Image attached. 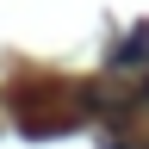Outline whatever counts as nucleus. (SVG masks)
Listing matches in <instances>:
<instances>
[{"label":"nucleus","instance_id":"1","mask_svg":"<svg viewBox=\"0 0 149 149\" xmlns=\"http://www.w3.org/2000/svg\"><path fill=\"white\" fill-rule=\"evenodd\" d=\"M118 62H149V31H137V37H130V44L118 50Z\"/></svg>","mask_w":149,"mask_h":149}]
</instances>
